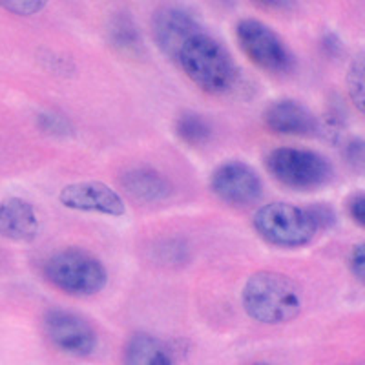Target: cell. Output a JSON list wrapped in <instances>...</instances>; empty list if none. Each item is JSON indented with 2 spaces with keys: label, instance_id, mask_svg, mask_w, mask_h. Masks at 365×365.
<instances>
[{
  "label": "cell",
  "instance_id": "obj_17",
  "mask_svg": "<svg viewBox=\"0 0 365 365\" xmlns=\"http://www.w3.org/2000/svg\"><path fill=\"white\" fill-rule=\"evenodd\" d=\"M365 75H364V58H354L347 73V91L358 112L364 113L365 110Z\"/></svg>",
  "mask_w": 365,
  "mask_h": 365
},
{
  "label": "cell",
  "instance_id": "obj_5",
  "mask_svg": "<svg viewBox=\"0 0 365 365\" xmlns=\"http://www.w3.org/2000/svg\"><path fill=\"white\" fill-rule=\"evenodd\" d=\"M267 170L283 187L296 190H314L324 187L334 175L332 165L318 152L305 148L272 150L267 155Z\"/></svg>",
  "mask_w": 365,
  "mask_h": 365
},
{
  "label": "cell",
  "instance_id": "obj_10",
  "mask_svg": "<svg viewBox=\"0 0 365 365\" xmlns=\"http://www.w3.org/2000/svg\"><path fill=\"white\" fill-rule=\"evenodd\" d=\"M58 201L70 210L97 212V214L112 217H120L126 214V205L123 197L101 181L71 182L61 190Z\"/></svg>",
  "mask_w": 365,
  "mask_h": 365
},
{
  "label": "cell",
  "instance_id": "obj_25",
  "mask_svg": "<svg viewBox=\"0 0 365 365\" xmlns=\"http://www.w3.org/2000/svg\"><path fill=\"white\" fill-rule=\"evenodd\" d=\"M252 365H272V364H265V361H257V364H252Z\"/></svg>",
  "mask_w": 365,
  "mask_h": 365
},
{
  "label": "cell",
  "instance_id": "obj_19",
  "mask_svg": "<svg viewBox=\"0 0 365 365\" xmlns=\"http://www.w3.org/2000/svg\"><path fill=\"white\" fill-rule=\"evenodd\" d=\"M0 8H4L13 15L31 17L46 8V2L44 0H8V2H0Z\"/></svg>",
  "mask_w": 365,
  "mask_h": 365
},
{
  "label": "cell",
  "instance_id": "obj_7",
  "mask_svg": "<svg viewBox=\"0 0 365 365\" xmlns=\"http://www.w3.org/2000/svg\"><path fill=\"white\" fill-rule=\"evenodd\" d=\"M46 336L64 354L86 358L96 353L97 332L83 316L64 309H51L44 316Z\"/></svg>",
  "mask_w": 365,
  "mask_h": 365
},
{
  "label": "cell",
  "instance_id": "obj_2",
  "mask_svg": "<svg viewBox=\"0 0 365 365\" xmlns=\"http://www.w3.org/2000/svg\"><path fill=\"white\" fill-rule=\"evenodd\" d=\"M175 63L192 83L214 96L227 93L237 79L230 51L207 31H200L182 46Z\"/></svg>",
  "mask_w": 365,
  "mask_h": 365
},
{
  "label": "cell",
  "instance_id": "obj_11",
  "mask_svg": "<svg viewBox=\"0 0 365 365\" xmlns=\"http://www.w3.org/2000/svg\"><path fill=\"white\" fill-rule=\"evenodd\" d=\"M263 120L272 132L285 135H316L319 123L314 113L294 99L274 101L263 112Z\"/></svg>",
  "mask_w": 365,
  "mask_h": 365
},
{
  "label": "cell",
  "instance_id": "obj_22",
  "mask_svg": "<svg viewBox=\"0 0 365 365\" xmlns=\"http://www.w3.org/2000/svg\"><path fill=\"white\" fill-rule=\"evenodd\" d=\"M345 159L354 170H360L364 168V141L361 139H353L345 146Z\"/></svg>",
  "mask_w": 365,
  "mask_h": 365
},
{
  "label": "cell",
  "instance_id": "obj_15",
  "mask_svg": "<svg viewBox=\"0 0 365 365\" xmlns=\"http://www.w3.org/2000/svg\"><path fill=\"white\" fill-rule=\"evenodd\" d=\"M108 41L115 51L126 58L145 57V42L139 28L128 13H115L110 19Z\"/></svg>",
  "mask_w": 365,
  "mask_h": 365
},
{
  "label": "cell",
  "instance_id": "obj_21",
  "mask_svg": "<svg viewBox=\"0 0 365 365\" xmlns=\"http://www.w3.org/2000/svg\"><path fill=\"white\" fill-rule=\"evenodd\" d=\"M347 212L351 220L358 225V227H365V197L364 192H356L349 197L347 201Z\"/></svg>",
  "mask_w": 365,
  "mask_h": 365
},
{
  "label": "cell",
  "instance_id": "obj_4",
  "mask_svg": "<svg viewBox=\"0 0 365 365\" xmlns=\"http://www.w3.org/2000/svg\"><path fill=\"white\" fill-rule=\"evenodd\" d=\"M254 227L270 245L299 249L309 245L318 234L314 220L307 208L291 203H270L256 212Z\"/></svg>",
  "mask_w": 365,
  "mask_h": 365
},
{
  "label": "cell",
  "instance_id": "obj_13",
  "mask_svg": "<svg viewBox=\"0 0 365 365\" xmlns=\"http://www.w3.org/2000/svg\"><path fill=\"white\" fill-rule=\"evenodd\" d=\"M120 185L133 200L143 203H161L172 194L170 181L148 166H135L123 174Z\"/></svg>",
  "mask_w": 365,
  "mask_h": 365
},
{
  "label": "cell",
  "instance_id": "obj_8",
  "mask_svg": "<svg viewBox=\"0 0 365 365\" xmlns=\"http://www.w3.org/2000/svg\"><path fill=\"white\" fill-rule=\"evenodd\" d=\"M210 190L223 203L249 207L263 195V181L247 163L227 161L212 172Z\"/></svg>",
  "mask_w": 365,
  "mask_h": 365
},
{
  "label": "cell",
  "instance_id": "obj_24",
  "mask_svg": "<svg viewBox=\"0 0 365 365\" xmlns=\"http://www.w3.org/2000/svg\"><path fill=\"white\" fill-rule=\"evenodd\" d=\"M324 48L329 51V53H338V51L341 50V42H340V38H338V35L331 34V31H329V34H325Z\"/></svg>",
  "mask_w": 365,
  "mask_h": 365
},
{
  "label": "cell",
  "instance_id": "obj_6",
  "mask_svg": "<svg viewBox=\"0 0 365 365\" xmlns=\"http://www.w3.org/2000/svg\"><path fill=\"white\" fill-rule=\"evenodd\" d=\"M236 37L241 50L256 66L270 73H291L296 68V57L285 41L265 22L243 19L237 22Z\"/></svg>",
  "mask_w": 365,
  "mask_h": 365
},
{
  "label": "cell",
  "instance_id": "obj_20",
  "mask_svg": "<svg viewBox=\"0 0 365 365\" xmlns=\"http://www.w3.org/2000/svg\"><path fill=\"white\" fill-rule=\"evenodd\" d=\"M307 210L312 220H314L316 227H318V232L319 230H327V228H332L336 225V212H334L331 205L314 203L307 207Z\"/></svg>",
  "mask_w": 365,
  "mask_h": 365
},
{
  "label": "cell",
  "instance_id": "obj_18",
  "mask_svg": "<svg viewBox=\"0 0 365 365\" xmlns=\"http://www.w3.org/2000/svg\"><path fill=\"white\" fill-rule=\"evenodd\" d=\"M38 126H41L42 132L50 133V135H58L66 137L73 132L70 120L63 115H57V113H41L38 115Z\"/></svg>",
  "mask_w": 365,
  "mask_h": 365
},
{
  "label": "cell",
  "instance_id": "obj_9",
  "mask_svg": "<svg viewBox=\"0 0 365 365\" xmlns=\"http://www.w3.org/2000/svg\"><path fill=\"white\" fill-rule=\"evenodd\" d=\"M155 44L168 58L175 61L181 48L190 41L194 35L205 31L194 13L181 6H163L155 11L152 19Z\"/></svg>",
  "mask_w": 365,
  "mask_h": 365
},
{
  "label": "cell",
  "instance_id": "obj_12",
  "mask_svg": "<svg viewBox=\"0 0 365 365\" xmlns=\"http://www.w3.org/2000/svg\"><path fill=\"white\" fill-rule=\"evenodd\" d=\"M37 212L22 197H8L0 203V236L17 243H31L38 236Z\"/></svg>",
  "mask_w": 365,
  "mask_h": 365
},
{
  "label": "cell",
  "instance_id": "obj_16",
  "mask_svg": "<svg viewBox=\"0 0 365 365\" xmlns=\"http://www.w3.org/2000/svg\"><path fill=\"white\" fill-rule=\"evenodd\" d=\"M175 135L190 146H201L212 139V125L203 115L185 112L175 119Z\"/></svg>",
  "mask_w": 365,
  "mask_h": 365
},
{
  "label": "cell",
  "instance_id": "obj_3",
  "mask_svg": "<svg viewBox=\"0 0 365 365\" xmlns=\"http://www.w3.org/2000/svg\"><path fill=\"white\" fill-rule=\"evenodd\" d=\"M46 279L71 296H93L108 283L106 267L83 249H64L44 263Z\"/></svg>",
  "mask_w": 365,
  "mask_h": 365
},
{
  "label": "cell",
  "instance_id": "obj_1",
  "mask_svg": "<svg viewBox=\"0 0 365 365\" xmlns=\"http://www.w3.org/2000/svg\"><path fill=\"white\" fill-rule=\"evenodd\" d=\"M241 303L247 314L265 325L289 324L303 307L299 287L289 276L259 270L247 279Z\"/></svg>",
  "mask_w": 365,
  "mask_h": 365
},
{
  "label": "cell",
  "instance_id": "obj_23",
  "mask_svg": "<svg viewBox=\"0 0 365 365\" xmlns=\"http://www.w3.org/2000/svg\"><path fill=\"white\" fill-rule=\"evenodd\" d=\"M349 265H351V270H353L354 278H358L360 282H364L365 278V250L364 243L356 245L351 252V257H349Z\"/></svg>",
  "mask_w": 365,
  "mask_h": 365
},
{
  "label": "cell",
  "instance_id": "obj_14",
  "mask_svg": "<svg viewBox=\"0 0 365 365\" xmlns=\"http://www.w3.org/2000/svg\"><path fill=\"white\" fill-rule=\"evenodd\" d=\"M125 365H175L174 356L154 334L135 332L125 347Z\"/></svg>",
  "mask_w": 365,
  "mask_h": 365
}]
</instances>
